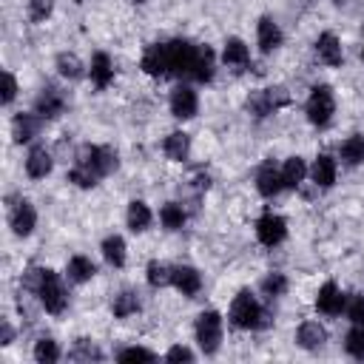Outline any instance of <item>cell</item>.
I'll return each mask as SVG.
<instances>
[{
	"mask_svg": "<svg viewBox=\"0 0 364 364\" xmlns=\"http://www.w3.org/2000/svg\"><path fill=\"white\" fill-rule=\"evenodd\" d=\"M119 159L117 151L108 145H80L77 156H74V168L68 171V182L80 185V188H94L102 176H108L111 171H117Z\"/></svg>",
	"mask_w": 364,
	"mask_h": 364,
	"instance_id": "obj_1",
	"label": "cell"
},
{
	"mask_svg": "<svg viewBox=\"0 0 364 364\" xmlns=\"http://www.w3.org/2000/svg\"><path fill=\"white\" fill-rule=\"evenodd\" d=\"M230 324L239 330H256V327H267L270 318L250 290H239L230 304Z\"/></svg>",
	"mask_w": 364,
	"mask_h": 364,
	"instance_id": "obj_2",
	"label": "cell"
},
{
	"mask_svg": "<svg viewBox=\"0 0 364 364\" xmlns=\"http://www.w3.org/2000/svg\"><path fill=\"white\" fill-rule=\"evenodd\" d=\"M304 111H307V119H310L316 128L330 125V119H333V114H336V97H333V88H330V85H313Z\"/></svg>",
	"mask_w": 364,
	"mask_h": 364,
	"instance_id": "obj_3",
	"label": "cell"
},
{
	"mask_svg": "<svg viewBox=\"0 0 364 364\" xmlns=\"http://www.w3.org/2000/svg\"><path fill=\"white\" fill-rule=\"evenodd\" d=\"M196 341L205 355H213L222 344V316L216 310H205L196 318Z\"/></svg>",
	"mask_w": 364,
	"mask_h": 364,
	"instance_id": "obj_4",
	"label": "cell"
},
{
	"mask_svg": "<svg viewBox=\"0 0 364 364\" xmlns=\"http://www.w3.org/2000/svg\"><path fill=\"white\" fill-rule=\"evenodd\" d=\"M37 299H40L43 310L51 313V316H60V313L65 310L68 293H65V287H63V282H60V276H57L54 270L46 273V279H43V284H40V290H37Z\"/></svg>",
	"mask_w": 364,
	"mask_h": 364,
	"instance_id": "obj_5",
	"label": "cell"
},
{
	"mask_svg": "<svg viewBox=\"0 0 364 364\" xmlns=\"http://www.w3.org/2000/svg\"><path fill=\"white\" fill-rule=\"evenodd\" d=\"M196 48L188 40H171L168 43V71L173 77H191L193 71V60H196Z\"/></svg>",
	"mask_w": 364,
	"mask_h": 364,
	"instance_id": "obj_6",
	"label": "cell"
},
{
	"mask_svg": "<svg viewBox=\"0 0 364 364\" xmlns=\"http://www.w3.org/2000/svg\"><path fill=\"white\" fill-rule=\"evenodd\" d=\"M287 236V222L279 216V213H262L259 222H256V239L264 245V247H276L282 245Z\"/></svg>",
	"mask_w": 364,
	"mask_h": 364,
	"instance_id": "obj_7",
	"label": "cell"
},
{
	"mask_svg": "<svg viewBox=\"0 0 364 364\" xmlns=\"http://www.w3.org/2000/svg\"><path fill=\"white\" fill-rule=\"evenodd\" d=\"M9 225L14 236H28L37 225V213L28 199H9Z\"/></svg>",
	"mask_w": 364,
	"mask_h": 364,
	"instance_id": "obj_8",
	"label": "cell"
},
{
	"mask_svg": "<svg viewBox=\"0 0 364 364\" xmlns=\"http://www.w3.org/2000/svg\"><path fill=\"white\" fill-rule=\"evenodd\" d=\"M65 111V94L57 88V85H43L37 100H34V114H40L43 119H54Z\"/></svg>",
	"mask_w": 364,
	"mask_h": 364,
	"instance_id": "obj_9",
	"label": "cell"
},
{
	"mask_svg": "<svg viewBox=\"0 0 364 364\" xmlns=\"http://www.w3.org/2000/svg\"><path fill=\"white\" fill-rule=\"evenodd\" d=\"M196 108H199V97L191 85H176L171 91V114L176 119H191L196 117Z\"/></svg>",
	"mask_w": 364,
	"mask_h": 364,
	"instance_id": "obj_10",
	"label": "cell"
},
{
	"mask_svg": "<svg viewBox=\"0 0 364 364\" xmlns=\"http://www.w3.org/2000/svg\"><path fill=\"white\" fill-rule=\"evenodd\" d=\"M139 65H142V71L151 74V77H165V74H171V71H168V43H154V46H148Z\"/></svg>",
	"mask_w": 364,
	"mask_h": 364,
	"instance_id": "obj_11",
	"label": "cell"
},
{
	"mask_svg": "<svg viewBox=\"0 0 364 364\" xmlns=\"http://www.w3.org/2000/svg\"><path fill=\"white\" fill-rule=\"evenodd\" d=\"M171 284H173L182 296H196V293L202 290V276H199V270L191 267V264H176V267L171 270Z\"/></svg>",
	"mask_w": 364,
	"mask_h": 364,
	"instance_id": "obj_12",
	"label": "cell"
},
{
	"mask_svg": "<svg viewBox=\"0 0 364 364\" xmlns=\"http://www.w3.org/2000/svg\"><path fill=\"white\" fill-rule=\"evenodd\" d=\"M344 304H347V296H344L333 282H327V284L318 287V296H316V310H318V313H324V316H338V313L344 310Z\"/></svg>",
	"mask_w": 364,
	"mask_h": 364,
	"instance_id": "obj_13",
	"label": "cell"
},
{
	"mask_svg": "<svg viewBox=\"0 0 364 364\" xmlns=\"http://www.w3.org/2000/svg\"><path fill=\"white\" fill-rule=\"evenodd\" d=\"M282 188H284L282 171H276L273 162H264V165L256 171V191H259L264 199H270V196H276Z\"/></svg>",
	"mask_w": 364,
	"mask_h": 364,
	"instance_id": "obj_14",
	"label": "cell"
},
{
	"mask_svg": "<svg viewBox=\"0 0 364 364\" xmlns=\"http://www.w3.org/2000/svg\"><path fill=\"white\" fill-rule=\"evenodd\" d=\"M51 165H54V159H51V154H48L46 145H34V148L28 151V156H26V173H28L31 179L48 176V173H51Z\"/></svg>",
	"mask_w": 364,
	"mask_h": 364,
	"instance_id": "obj_15",
	"label": "cell"
},
{
	"mask_svg": "<svg viewBox=\"0 0 364 364\" xmlns=\"http://www.w3.org/2000/svg\"><path fill=\"white\" fill-rule=\"evenodd\" d=\"M256 40H259V48L264 54L276 51L282 46V28H279V23L273 17H262L259 26H256Z\"/></svg>",
	"mask_w": 364,
	"mask_h": 364,
	"instance_id": "obj_16",
	"label": "cell"
},
{
	"mask_svg": "<svg viewBox=\"0 0 364 364\" xmlns=\"http://www.w3.org/2000/svg\"><path fill=\"white\" fill-rule=\"evenodd\" d=\"M88 74H91V82H94V88H108L111 85V80H114V63H111V57L105 54V51H97L94 54V60H91V68H88Z\"/></svg>",
	"mask_w": 364,
	"mask_h": 364,
	"instance_id": "obj_17",
	"label": "cell"
},
{
	"mask_svg": "<svg viewBox=\"0 0 364 364\" xmlns=\"http://www.w3.org/2000/svg\"><path fill=\"white\" fill-rule=\"evenodd\" d=\"M316 57L321 63H327V65H341V43H338V37L333 31L318 34V40H316Z\"/></svg>",
	"mask_w": 364,
	"mask_h": 364,
	"instance_id": "obj_18",
	"label": "cell"
},
{
	"mask_svg": "<svg viewBox=\"0 0 364 364\" xmlns=\"http://www.w3.org/2000/svg\"><path fill=\"white\" fill-rule=\"evenodd\" d=\"M40 114H17L14 119H11V136H14V142H28V139H34L37 136V131H40Z\"/></svg>",
	"mask_w": 364,
	"mask_h": 364,
	"instance_id": "obj_19",
	"label": "cell"
},
{
	"mask_svg": "<svg viewBox=\"0 0 364 364\" xmlns=\"http://www.w3.org/2000/svg\"><path fill=\"white\" fill-rule=\"evenodd\" d=\"M310 176L318 188H330L336 182V159L330 154H318L313 159V168H310Z\"/></svg>",
	"mask_w": 364,
	"mask_h": 364,
	"instance_id": "obj_20",
	"label": "cell"
},
{
	"mask_svg": "<svg viewBox=\"0 0 364 364\" xmlns=\"http://www.w3.org/2000/svg\"><path fill=\"white\" fill-rule=\"evenodd\" d=\"M162 151H165V156H168V159H173V162H185V159H188V154H191V136H188V134H182V131H173V134H168V136H165Z\"/></svg>",
	"mask_w": 364,
	"mask_h": 364,
	"instance_id": "obj_21",
	"label": "cell"
},
{
	"mask_svg": "<svg viewBox=\"0 0 364 364\" xmlns=\"http://www.w3.org/2000/svg\"><path fill=\"white\" fill-rule=\"evenodd\" d=\"M296 341H299V347H304V350H318V347L327 341V330H324L318 321H304V324L299 327V333H296Z\"/></svg>",
	"mask_w": 364,
	"mask_h": 364,
	"instance_id": "obj_22",
	"label": "cell"
},
{
	"mask_svg": "<svg viewBox=\"0 0 364 364\" xmlns=\"http://www.w3.org/2000/svg\"><path fill=\"white\" fill-rule=\"evenodd\" d=\"M191 80H196V82H210V80H213V51H210L208 46H199V48H196V60H193Z\"/></svg>",
	"mask_w": 364,
	"mask_h": 364,
	"instance_id": "obj_23",
	"label": "cell"
},
{
	"mask_svg": "<svg viewBox=\"0 0 364 364\" xmlns=\"http://www.w3.org/2000/svg\"><path fill=\"white\" fill-rule=\"evenodd\" d=\"M65 273H68V282H74V284H82V282L94 279V273H97V264H94L88 256H71V259H68V267H65Z\"/></svg>",
	"mask_w": 364,
	"mask_h": 364,
	"instance_id": "obj_24",
	"label": "cell"
},
{
	"mask_svg": "<svg viewBox=\"0 0 364 364\" xmlns=\"http://www.w3.org/2000/svg\"><path fill=\"white\" fill-rule=\"evenodd\" d=\"M222 60H225V65L242 68V65H247V60H250V48H247L239 37H230V40L225 43V48H222Z\"/></svg>",
	"mask_w": 364,
	"mask_h": 364,
	"instance_id": "obj_25",
	"label": "cell"
},
{
	"mask_svg": "<svg viewBox=\"0 0 364 364\" xmlns=\"http://www.w3.org/2000/svg\"><path fill=\"white\" fill-rule=\"evenodd\" d=\"M125 219H128V228L134 230V233H142V230H148L151 228V208L145 205V202H139V199H134L131 205H128V213H125Z\"/></svg>",
	"mask_w": 364,
	"mask_h": 364,
	"instance_id": "obj_26",
	"label": "cell"
},
{
	"mask_svg": "<svg viewBox=\"0 0 364 364\" xmlns=\"http://www.w3.org/2000/svg\"><path fill=\"white\" fill-rule=\"evenodd\" d=\"M304 176H307V165H304L301 156L284 159V168H282V182H284V188H299V185L304 182Z\"/></svg>",
	"mask_w": 364,
	"mask_h": 364,
	"instance_id": "obj_27",
	"label": "cell"
},
{
	"mask_svg": "<svg viewBox=\"0 0 364 364\" xmlns=\"http://www.w3.org/2000/svg\"><path fill=\"white\" fill-rule=\"evenodd\" d=\"M338 154H341V159H344L347 165H361V162H364V134L347 136V139L341 142Z\"/></svg>",
	"mask_w": 364,
	"mask_h": 364,
	"instance_id": "obj_28",
	"label": "cell"
},
{
	"mask_svg": "<svg viewBox=\"0 0 364 364\" xmlns=\"http://www.w3.org/2000/svg\"><path fill=\"white\" fill-rule=\"evenodd\" d=\"M102 256H105V262L108 264H114V267H122L125 264V239L122 236H105L102 239Z\"/></svg>",
	"mask_w": 364,
	"mask_h": 364,
	"instance_id": "obj_29",
	"label": "cell"
},
{
	"mask_svg": "<svg viewBox=\"0 0 364 364\" xmlns=\"http://www.w3.org/2000/svg\"><path fill=\"white\" fill-rule=\"evenodd\" d=\"M111 310H114V316H117V318H128V316L139 313V296H136V293H131V290H122V293H117V296H114Z\"/></svg>",
	"mask_w": 364,
	"mask_h": 364,
	"instance_id": "obj_30",
	"label": "cell"
},
{
	"mask_svg": "<svg viewBox=\"0 0 364 364\" xmlns=\"http://www.w3.org/2000/svg\"><path fill=\"white\" fill-rule=\"evenodd\" d=\"M57 71H60V77H65V80H80V77L85 74V65H82V60H80L77 54L63 51V54H57Z\"/></svg>",
	"mask_w": 364,
	"mask_h": 364,
	"instance_id": "obj_31",
	"label": "cell"
},
{
	"mask_svg": "<svg viewBox=\"0 0 364 364\" xmlns=\"http://www.w3.org/2000/svg\"><path fill=\"white\" fill-rule=\"evenodd\" d=\"M185 219H188V213H185V208H182L179 202H168V205H162V210H159V222H162V228H168V230H179V228L185 225Z\"/></svg>",
	"mask_w": 364,
	"mask_h": 364,
	"instance_id": "obj_32",
	"label": "cell"
},
{
	"mask_svg": "<svg viewBox=\"0 0 364 364\" xmlns=\"http://www.w3.org/2000/svg\"><path fill=\"white\" fill-rule=\"evenodd\" d=\"M171 264H165V262H148V267H145V279H148V284L151 287H165V284H171Z\"/></svg>",
	"mask_w": 364,
	"mask_h": 364,
	"instance_id": "obj_33",
	"label": "cell"
},
{
	"mask_svg": "<svg viewBox=\"0 0 364 364\" xmlns=\"http://www.w3.org/2000/svg\"><path fill=\"white\" fill-rule=\"evenodd\" d=\"M247 111H250L256 119H264V117L273 114L276 108H273V102L267 100V91L262 88V91H253V94L247 97Z\"/></svg>",
	"mask_w": 364,
	"mask_h": 364,
	"instance_id": "obj_34",
	"label": "cell"
},
{
	"mask_svg": "<svg viewBox=\"0 0 364 364\" xmlns=\"http://www.w3.org/2000/svg\"><path fill=\"white\" fill-rule=\"evenodd\" d=\"M344 350H347L353 358L364 361V324H355V327L347 333V338H344Z\"/></svg>",
	"mask_w": 364,
	"mask_h": 364,
	"instance_id": "obj_35",
	"label": "cell"
},
{
	"mask_svg": "<svg viewBox=\"0 0 364 364\" xmlns=\"http://www.w3.org/2000/svg\"><path fill=\"white\" fill-rule=\"evenodd\" d=\"M34 358H37L40 364H54V361L60 358L57 341H54V338H40V341L34 344Z\"/></svg>",
	"mask_w": 364,
	"mask_h": 364,
	"instance_id": "obj_36",
	"label": "cell"
},
{
	"mask_svg": "<svg viewBox=\"0 0 364 364\" xmlns=\"http://www.w3.org/2000/svg\"><path fill=\"white\" fill-rule=\"evenodd\" d=\"M68 358H71V361H91V358L100 361L102 353H100L88 338H77V341H74V350L68 353Z\"/></svg>",
	"mask_w": 364,
	"mask_h": 364,
	"instance_id": "obj_37",
	"label": "cell"
},
{
	"mask_svg": "<svg viewBox=\"0 0 364 364\" xmlns=\"http://www.w3.org/2000/svg\"><path fill=\"white\" fill-rule=\"evenodd\" d=\"M262 290H264V296H270V299L284 296V293H287V276H284V273H267V276L262 279Z\"/></svg>",
	"mask_w": 364,
	"mask_h": 364,
	"instance_id": "obj_38",
	"label": "cell"
},
{
	"mask_svg": "<svg viewBox=\"0 0 364 364\" xmlns=\"http://www.w3.org/2000/svg\"><path fill=\"white\" fill-rule=\"evenodd\" d=\"M46 273H48V267H28V270L23 273V290H28V293L37 296V290H40Z\"/></svg>",
	"mask_w": 364,
	"mask_h": 364,
	"instance_id": "obj_39",
	"label": "cell"
},
{
	"mask_svg": "<svg viewBox=\"0 0 364 364\" xmlns=\"http://www.w3.org/2000/svg\"><path fill=\"white\" fill-rule=\"evenodd\" d=\"M54 9V0H28V17L34 23H43Z\"/></svg>",
	"mask_w": 364,
	"mask_h": 364,
	"instance_id": "obj_40",
	"label": "cell"
},
{
	"mask_svg": "<svg viewBox=\"0 0 364 364\" xmlns=\"http://www.w3.org/2000/svg\"><path fill=\"white\" fill-rule=\"evenodd\" d=\"M344 310H347V318L353 324H364V296H350Z\"/></svg>",
	"mask_w": 364,
	"mask_h": 364,
	"instance_id": "obj_41",
	"label": "cell"
},
{
	"mask_svg": "<svg viewBox=\"0 0 364 364\" xmlns=\"http://www.w3.org/2000/svg\"><path fill=\"white\" fill-rule=\"evenodd\" d=\"M117 358L119 361H154L156 355L151 350H145V347H125V350L117 353Z\"/></svg>",
	"mask_w": 364,
	"mask_h": 364,
	"instance_id": "obj_42",
	"label": "cell"
},
{
	"mask_svg": "<svg viewBox=\"0 0 364 364\" xmlns=\"http://www.w3.org/2000/svg\"><path fill=\"white\" fill-rule=\"evenodd\" d=\"M17 97V80L11 71H3V105H9Z\"/></svg>",
	"mask_w": 364,
	"mask_h": 364,
	"instance_id": "obj_43",
	"label": "cell"
},
{
	"mask_svg": "<svg viewBox=\"0 0 364 364\" xmlns=\"http://www.w3.org/2000/svg\"><path fill=\"white\" fill-rule=\"evenodd\" d=\"M264 91H267V100L273 102V108H282V105L290 102V94H287L282 85H273V88H264Z\"/></svg>",
	"mask_w": 364,
	"mask_h": 364,
	"instance_id": "obj_44",
	"label": "cell"
},
{
	"mask_svg": "<svg viewBox=\"0 0 364 364\" xmlns=\"http://www.w3.org/2000/svg\"><path fill=\"white\" fill-rule=\"evenodd\" d=\"M165 358H168V361H193V353H191L188 347H171Z\"/></svg>",
	"mask_w": 364,
	"mask_h": 364,
	"instance_id": "obj_45",
	"label": "cell"
},
{
	"mask_svg": "<svg viewBox=\"0 0 364 364\" xmlns=\"http://www.w3.org/2000/svg\"><path fill=\"white\" fill-rule=\"evenodd\" d=\"M11 338H14V330L9 327V321H3V324H0V341H3V344H11Z\"/></svg>",
	"mask_w": 364,
	"mask_h": 364,
	"instance_id": "obj_46",
	"label": "cell"
},
{
	"mask_svg": "<svg viewBox=\"0 0 364 364\" xmlns=\"http://www.w3.org/2000/svg\"><path fill=\"white\" fill-rule=\"evenodd\" d=\"M134 3H145V0H134Z\"/></svg>",
	"mask_w": 364,
	"mask_h": 364,
	"instance_id": "obj_47",
	"label": "cell"
},
{
	"mask_svg": "<svg viewBox=\"0 0 364 364\" xmlns=\"http://www.w3.org/2000/svg\"><path fill=\"white\" fill-rule=\"evenodd\" d=\"M361 60H364V48H361Z\"/></svg>",
	"mask_w": 364,
	"mask_h": 364,
	"instance_id": "obj_48",
	"label": "cell"
},
{
	"mask_svg": "<svg viewBox=\"0 0 364 364\" xmlns=\"http://www.w3.org/2000/svg\"><path fill=\"white\" fill-rule=\"evenodd\" d=\"M333 3H344V0H333Z\"/></svg>",
	"mask_w": 364,
	"mask_h": 364,
	"instance_id": "obj_49",
	"label": "cell"
}]
</instances>
